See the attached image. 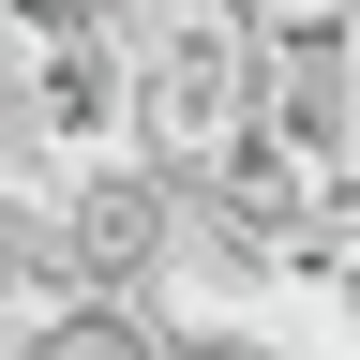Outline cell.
I'll return each instance as SVG.
<instances>
[{
  "instance_id": "1",
  "label": "cell",
  "mask_w": 360,
  "mask_h": 360,
  "mask_svg": "<svg viewBox=\"0 0 360 360\" xmlns=\"http://www.w3.org/2000/svg\"><path fill=\"white\" fill-rule=\"evenodd\" d=\"M15 360H195V345H180L150 300H120V285H75V300H45V315H30V345H15Z\"/></svg>"
},
{
  "instance_id": "2",
  "label": "cell",
  "mask_w": 360,
  "mask_h": 360,
  "mask_svg": "<svg viewBox=\"0 0 360 360\" xmlns=\"http://www.w3.org/2000/svg\"><path fill=\"white\" fill-rule=\"evenodd\" d=\"M225 360H255V345H225Z\"/></svg>"
}]
</instances>
